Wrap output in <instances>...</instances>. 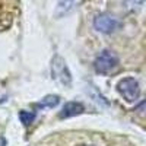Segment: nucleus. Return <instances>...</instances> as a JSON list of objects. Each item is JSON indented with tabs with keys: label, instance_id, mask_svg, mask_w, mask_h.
<instances>
[{
	"label": "nucleus",
	"instance_id": "39448f33",
	"mask_svg": "<svg viewBox=\"0 0 146 146\" xmlns=\"http://www.w3.org/2000/svg\"><path fill=\"white\" fill-rule=\"evenodd\" d=\"M85 111V107L82 102H76V101H70L67 104L63 105L62 111H60L58 117L60 118H69V117H75V115H79Z\"/></svg>",
	"mask_w": 146,
	"mask_h": 146
},
{
	"label": "nucleus",
	"instance_id": "7ed1b4c3",
	"mask_svg": "<svg viewBox=\"0 0 146 146\" xmlns=\"http://www.w3.org/2000/svg\"><path fill=\"white\" fill-rule=\"evenodd\" d=\"M51 75L56 80H58L64 86H70L72 85V75L70 70L64 62V58L62 56H54L51 62Z\"/></svg>",
	"mask_w": 146,
	"mask_h": 146
},
{
	"label": "nucleus",
	"instance_id": "20e7f679",
	"mask_svg": "<svg viewBox=\"0 0 146 146\" xmlns=\"http://www.w3.org/2000/svg\"><path fill=\"white\" fill-rule=\"evenodd\" d=\"M94 27L95 29L98 31V32H102V34H111L114 32L115 29H118L121 27V23L120 21L113 16V15H110V13H101L98 16H95L94 19Z\"/></svg>",
	"mask_w": 146,
	"mask_h": 146
},
{
	"label": "nucleus",
	"instance_id": "f03ea898",
	"mask_svg": "<svg viewBox=\"0 0 146 146\" xmlns=\"http://www.w3.org/2000/svg\"><path fill=\"white\" fill-rule=\"evenodd\" d=\"M117 88V92L121 95V98L127 102H135L136 100H139V95H140V89H139V82L131 78V76H127V78H123L120 79L115 85Z\"/></svg>",
	"mask_w": 146,
	"mask_h": 146
},
{
	"label": "nucleus",
	"instance_id": "9d476101",
	"mask_svg": "<svg viewBox=\"0 0 146 146\" xmlns=\"http://www.w3.org/2000/svg\"><path fill=\"white\" fill-rule=\"evenodd\" d=\"M135 111H146V100H142V102L135 107Z\"/></svg>",
	"mask_w": 146,
	"mask_h": 146
},
{
	"label": "nucleus",
	"instance_id": "1a4fd4ad",
	"mask_svg": "<svg viewBox=\"0 0 146 146\" xmlns=\"http://www.w3.org/2000/svg\"><path fill=\"white\" fill-rule=\"evenodd\" d=\"M145 2H146V0H123L124 7L129 9V10H135V9L140 7Z\"/></svg>",
	"mask_w": 146,
	"mask_h": 146
},
{
	"label": "nucleus",
	"instance_id": "f257e3e1",
	"mask_svg": "<svg viewBox=\"0 0 146 146\" xmlns=\"http://www.w3.org/2000/svg\"><path fill=\"white\" fill-rule=\"evenodd\" d=\"M118 66V57L111 50H102L94 60V69L100 75H110Z\"/></svg>",
	"mask_w": 146,
	"mask_h": 146
},
{
	"label": "nucleus",
	"instance_id": "0eeeda50",
	"mask_svg": "<svg viewBox=\"0 0 146 146\" xmlns=\"http://www.w3.org/2000/svg\"><path fill=\"white\" fill-rule=\"evenodd\" d=\"M58 102H60V98H58L57 95H47V96H44L40 102H36L35 107L36 108H53Z\"/></svg>",
	"mask_w": 146,
	"mask_h": 146
},
{
	"label": "nucleus",
	"instance_id": "423d86ee",
	"mask_svg": "<svg viewBox=\"0 0 146 146\" xmlns=\"http://www.w3.org/2000/svg\"><path fill=\"white\" fill-rule=\"evenodd\" d=\"M82 0H57V6H56V12L54 15L57 18H62L64 15H67L69 12H72Z\"/></svg>",
	"mask_w": 146,
	"mask_h": 146
},
{
	"label": "nucleus",
	"instance_id": "6e6552de",
	"mask_svg": "<svg viewBox=\"0 0 146 146\" xmlns=\"http://www.w3.org/2000/svg\"><path fill=\"white\" fill-rule=\"evenodd\" d=\"M19 120L23 126H29L34 123L35 120V114L34 113H29V111H21L19 113Z\"/></svg>",
	"mask_w": 146,
	"mask_h": 146
}]
</instances>
